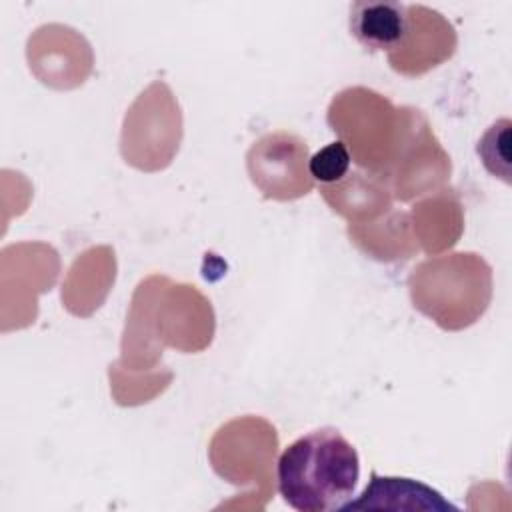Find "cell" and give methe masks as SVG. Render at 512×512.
Segmentation results:
<instances>
[{
    "mask_svg": "<svg viewBox=\"0 0 512 512\" xmlns=\"http://www.w3.org/2000/svg\"><path fill=\"white\" fill-rule=\"evenodd\" d=\"M416 310L442 330L472 326L492 300V268L476 252H454L418 264L408 278Z\"/></svg>",
    "mask_w": 512,
    "mask_h": 512,
    "instance_id": "7a4b0ae2",
    "label": "cell"
},
{
    "mask_svg": "<svg viewBox=\"0 0 512 512\" xmlns=\"http://www.w3.org/2000/svg\"><path fill=\"white\" fill-rule=\"evenodd\" d=\"M182 140V114L170 88L154 82L126 112L120 152L138 170L166 168Z\"/></svg>",
    "mask_w": 512,
    "mask_h": 512,
    "instance_id": "3957f363",
    "label": "cell"
},
{
    "mask_svg": "<svg viewBox=\"0 0 512 512\" xmlns=\"http://www.w3.org/2000/svg\"><path fill=\"white\" fill-rule=\"evenodd\" d=\"M308 146L290 132L278 130L256 140L246 154L252 184L268 200H296L312 192L314 180L308 172Z\"/></svg>",
    "mask_w": 512,
    "mask_h": 512,
    "instance_id": "277c9868",
    "label": "cell"
},
{
    "mask_svg": "<svg viewBox=\"0 0 512 512\" xmlns=\"http://www.w3.org/2000/svg\"><path fill=\"white\" fill-rule=\"evenodd\" d=\"M350 34L370 52H396L410 30V6L400 2H352Z\"/></svg>",
    "mask_w": 512,
    "mask_h": 512,
    "instance_id": "8992f818",
    "label": "cell"
},
{
    "mask_svg": "<svg viewBox=\"0 0 512 512\" xmlns=\"http://www.w3.org/2000/svg\"><path fill=\"white\" fill-rule=\"evenodd\" d=\"M320 192L332 210L348 218L350 224L360 218H374L388 210L392 200L388 182L372 172H348L346 178L332 186H322Z\"/></svg>",
    "mask_w": 512,
    "mask_h": 512,
    "instance_id": "52a82bcc",
    "label": "cell"
},
{
    "mask_svg": "<svg viewBox=\"0 0 512 512\" xmlns=\"http://www.w3.org/2000/svg\"><path fill=\"white\" fill-rule=\"evenodd\" d=\"M360 478V456L332 426L316 428L290 442L276 464L282 500L298 512L340 510Z\"/></svg>",
    "mask_w": 512,
    "mask_h": 512,
    "instance_id": "6da1fadb",
    "label": "cell"
},
{
    "mask_svg": "<svg viewBox=\"0 0 512 512\" xmlns=\"http://www.w3.org/2000/svg\"><path fill=\"white\" fill-rule=\"evenodd\" d=\"M458 510L432 486L404 476L370 474V482L356 500H348L340 510Z\"/></svg>",
    "mask_w": 512,
    "mask_h": 512,
    "instance_id": "5b68a950",
    "label": "cell"
},
{
    "mask_svg": "<svg viewBox=\"0 0 512 512\" xmlns=\"http://www.w3.org/2000/svg\"><path fill=\"white\" fill-rule=\"evenodd\" d=\"M352 166L350 150L344 142L336 140L320 148L314 156L308 158V172L314 182L322 186H332L348 176Z\"/></svg>",
    "mask_w": 512,
    "mask_h": 512,
    "instance_id": "9c48e42d",
    "label": "cell"
},
{
    "mask_svg": "<svg viewBox=\"0 0 512 512\" xmlns=\"http://www.w3.org/2000/svg\"><path fill=\"white\" fill-rule=\"evenodd\" d=\"M510 126L508 118L496 120L476 144L484 168L506 184H510Z\"/></svg>",
    "mask_w": 512,
    "mask_h": 512,
    "instance_id": "ba28073f",
    "label": "cell"
}]
</instances>
